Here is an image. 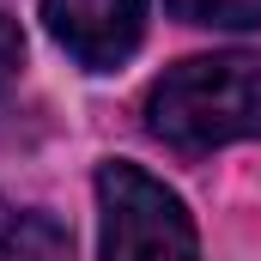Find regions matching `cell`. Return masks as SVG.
Segmentation results:
<instances>
[{"label":"cell","instance_id":"obj_3","mask_svg":"<svg viewBox=\"0 0 261 261\" xmlns=\"http://www.w3.org/2000/svg\"><path fill=\"white\" fill-rule=\"evenodd\" d=\"M43 18L67 55L91 73H110L140 49L146 0H43Z\"/></svg>","mask_w":261,"mask_h":261},{"label":"cell","instance_id":"obj_2","mask_svg":"<svg viewBox=\"0 0 261 261\" xmlns=\"http://www.w3.org/2000/svg\"><path fill=\"white\" fill-rule=\"evenodd\" d=\"M103 206V261H195V219L140 164L97 170Z\"/></svg>","mask_w":261,"mask_h":261},{"label":"cell","instance_id":"obj_5","mask_svg":"<svg viewBox=\"0 0 261 261\" xmlns=\"http://www.w3.org/2000/svg\"><path fill=\"white\" fill-rule=\"evenodd\" d=\"M182 24H213V31H249L261 24V0H164Z\"/></svg>","mask_w":261,"mask_h":261},{"label":"cell","instance_id":"obj_1","mask_svg":"<svg viewBox=\"0 0 261 261\" xmlns=\"http://www.w3.org/2000/svg\"><path fill=\"white\" fill-rule=\"evenodd\" d=\"M146 122L158 140H170L182 152L255 140L261 134V55L237 49V55H195V61L170 67L146 97Z\"/></svg>","mask_w":261,"mask_h":261},{"label":"cell","instance_id":"obj_4","mask_svg":"<svg viewBox=\"0 0 261 261\" xmlns=\"http://www.w3.org/2000/svg\"><path fill=\"white\" fill-rule=\"evenodd\" d=\"M67 249H73V237L49 213L0 195V261H67Z\"/></svg>","mask_w":261,"mask_h":261},{"label":"cell","instance_id":"obj_6","mask_svg":"<svg viewBox=\"0 0 261 261\" xmlns=\"http://www.w3.org/2000/svg\"><path fill=\"white\" fill-rule=\"evenodd\" d=\"M18 61H24V37H18V24L0 12V97H6V85L18 79Z\"/></svg>","mask_w":261,"mask_h":261}]
</instances>
